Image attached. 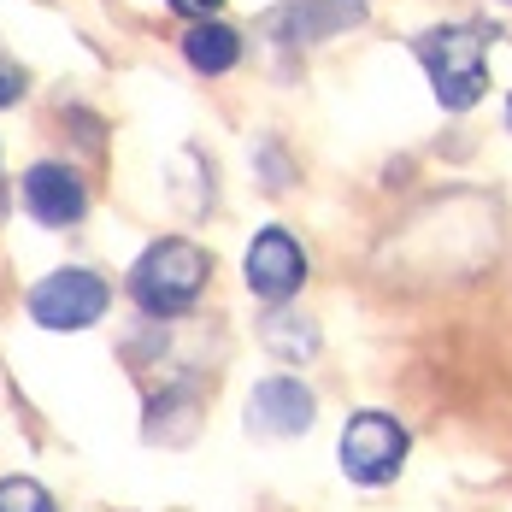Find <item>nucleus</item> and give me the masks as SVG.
Listing matches in <instances>:
<instances>
[{
	"mask_svg": "<svg viewBox=\"0 0 512 512\" xmlns=\"http://www.w3.org/2000/svg\"><path fill=\"white\" fill-rule=\"evenodd\" d=\"M507 130H512V95H507Z\"/></svg>",
	"mask_w": 512,
	"mask_h": 512,
	"instance_id": "obj_16",
	"label": "nucleus"
},
{
	"mask_svg": "<svg viewBox=\"0 0 512 512\" xmlns=\"http://www.w3.org/2000/svg\"><path fill=\"white\" fill-rule=\"evenodd\" d=\"M165 6H171L177 18H189V24H195V18H218V12H224V0H165Z\"/></svg>",
	"mask_w": 512,
	"mask_h": 512,
	"instance_id": "obj_15",
	"label": "nucleus"
},
{
	"mask_svg": "<svg viewBox=\"0 0 512 512\" xmlns=\"http://www.w3.org/2000/svg\"><path fill=\"white\" fill-rule=\"evenodd\" d=\"M254 171H259V183H271V189H289V183L301 177L277 142H254Z\"/></svg>",
	"mask_w": 512,
	"mask_h": 512,
	"instance_id": "obj_13",
	"label": "nucleus"
},
{
	"mask_svg": "<svg viewBox=\"0 0 512 512\" xmlns=\"http://www.w3.org/2000/svg\"><path fill=\"white\" fill-rule=\"evenodd\" d=\"M501 30L495 24H430L412 36V59L424 65L436 106L442 112H471L489 95V42Z\"/></svg>",
	"mask_w": 512,
	"mask_h": 512,
	"instance_id": "obj_1",
	"label": "nucleus"
},
{
	"mask_svg": "<svg viewBox=\"0 0 512 512\" xmlns=\"http://www.w3.org/2000/svg\"><path fill=\"white\" fill-rule=\"evenodd\" d=\"M206 283H212V254H206L201 242H189V236H159L148 242L136 265H130V301L142 318H165V324H177V318H189V312L201 307Z\"/></svg>",
	"mask_w": 512,
	"mask_h": 512,
	"instance_id": "obj_2",
	"label": "nucleus"
},
{
	"mask_svg": "<svg viewBox=\"0 0 512 512\" xmlns=\"http://www.w3.org/2000/svg\"><path fill=\"white\" fill-rule=\"evenodd\" d=\"M183 59H189V71H201V77H224V71L242 65V30L224 24V18H195V24L183 30Z\"/></svg>",
	"mask_w": 512,
	"mask_h": 512,
	"instance_id": "obj_10",
	"label": "nucleus"
},
{
	"mask_svg": "<svg viewBox=\"0 0 512 512\" xmlns=\"http://www.w3.org/2000/svg\"><path fill=\"white\" fill-rule=\"evenodd\" d=\"M265 348H277L283 359H318V324L289 307L265 312Z\"/></svg>",
	"mask_w": 512,
	"mask_h": 512,
	"instance_id": "obj_11",
	"label": "nucleus"
},
{
	"mask_svg": "<svg viewBox=\"0 0 512 512\" xmlns=\"http://www.w3.org/2000/svg\"><path fill=\"white\" fill-rule=\"evenodd\" d=\"M0 512H59L36 477H0Z\"/></svg>",
	"mask_w": 512,
	"mask_h": 512,
	"instance_id": "obj_12",
	"label": "nucleus"
},
{
	"mask_svg": "<svg viewBox=\"0 0 512 512\" xmlns=\"http://www.w3.org/2000/svg\"><path fill=\"white\" fill-rule=\"evenodd\" d=\"M407 448H412V430L395 412L365 407L348 418V430L336 442V460L348 471V483H359V489H389L401 477V465H407Z\"/></svg>",
	"mask_w": 512,
	"mask_h": 512,
	"instance_id": "obj_4",
	"label": "nucleus"
},
{
	"mask_svg": "<svg viewBox=\"0 0 512 512\" xmlns=\"http://www.w3.org/2000/svg\"><path fill=\"white\" fill-rule=\"evenodd\" d=\"M142 430H148V442H189L201 430V377H171L165 389H154Z\"/></svg>",
	"mask_w": 512,
	"mask_h": 512,
	"instance_id": "obj_9",
	"label": "nucleus"
},
{
	"mask_svg": "<svg viewBox=\"0 0 512 512\" xmlns=\"http://www.w3.org/2000/svg\"><path fill=\"white\" fill-rule=\"evenodd\" d=\"M24 89H30V77H24V65H12V59L0 53V112H6V106H18V101H24Z\"/></svg>",
	"mask_w": 512,
	"mask_h": 512,
	"instance_id": "obj_14",
	"label": "nucleus"
},
{
	"mask_svg": "<svg viewBox=\"0 0 512 512\" xmlns=\"http://www.w3.org/2000/svg\"><path fill=\"white\" fill-rule=\"evenodd\" d=\"M242 418H248V430H254V436L295 442V436H307L312 424H318V395H312L301 377L277 371V377H259L254 389H248Z\"/></svg>",
	"mask_w": 512,
	"mask_h": 512,
	"instance_id": "obj_8",
	"label": "nucleus"
},
{
	"mask_svg": "<svg viewBox=\"0 0 512 512\" xmlns=\"http://www.w3.org/2000/svg\"><path fill=\"white\" fill-rule=\"evenodd\" d=\"M501 6H512V0H501Z\"/></svg>",
	"mask_w": 512,
	"mask_h": 512,
	"instance_id": "obj_17",
	"label": "nucleus"
},
{
	"mask_svg": "<svg viewBox=\"0 0 512 512\" xmlns=\"http://www.w3.org/2000/svg\"><path fill=\"white\" fill-rule=\"evenodd\" d=\"M18 206L42 224V230H71L89 218V183L77 165L65 159H36L24 177H18Z\"/></svg>",
	"mask_w": 512,
	"mask_h": 512,
	"instance_id": "obj_7",
	"label": "nucleus"
},
{
	"mask_svg": "<svg viewBox=\"0 0 512 512\" xmlns=\"http://www.w3.org/2000/svg\"><path fill=\"white\" fill-rule=\"evenodd\" d=\"M106 307H112V283H106L101 271H89V265H59L48 277H36L30 295H24V312L42 330H53V336H71V330L101 324Z\"/></svg>",
	"mask_w": 512,
	"mask_h": 512,
	"instance_id": "obj_3",
	"label": "nucleus"
},
{
	"mask_svg": "<svg viewBox=\"0 0 512 512\" xmlns=\"http://www.w3.org/2000/svg\"><path fill=\"white\" fill-rule=\"evenodd\" d=\"M242 277H248V289L265 307H289L307 289V248H301V236L283 230V224L254 230V242L242 254Z\"/></svg>",
	"mask_w": 512,
	"mask_h": 512,
	"instance_id": "obj_6",
	"label": "nucleus"
},
{
	"mask_svg": "<svg viewBox=\"0 0 512 512\" xmlns=\"http://www.w3.org/2000/svg\"><path fill=\"white\" fill-rule=\"evenodd\" d=\"M371 18V6L365 0H277L265 18H259V30L277 42V48L289 53H307L318 42H336V36H348Z\"/></svg>",
	"mask_w": 512,
	"mask_h": 512,
	"instance_id": "obj_5",
	"label": "nucleus"
}]
</instances>
